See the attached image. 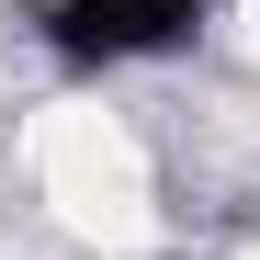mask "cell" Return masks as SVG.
Instances as JSON below:
<instances>
[{
    "mask_svg": "<svg viewBox=\"0 0 260 260\" xmlns=\"http://www.w3.org/2000/svg\"><path fill=\"white\" fill-rule=\"evenodd\" d=\"M204 0H46V46L79 68H124V57H170L192 46Z\"/></svg>",
    "mask_w": 260,
    "mask_h": 260,
    "instance_id": "obj_1",
    "label": "cell"
}]
</instances>
